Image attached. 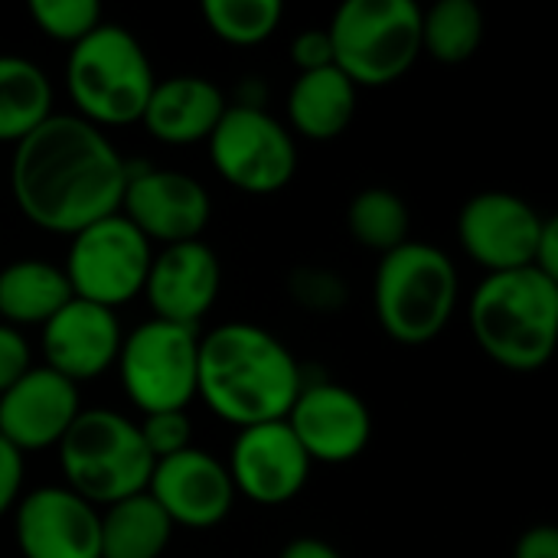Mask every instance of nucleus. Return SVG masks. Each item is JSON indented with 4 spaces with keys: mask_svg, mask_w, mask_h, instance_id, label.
<instances>
[{
    "mask_svg": "<svg viewBox=\"0 0 558 558\" xmlns=\"http://www.w3.org/2000/svg\"><path fill=\"white\" fill-rule=\"evenodd\" d=\"M128 160L114 141L78 114H49L13 147L10 190L20 213L56 235L121 213Z\"/></svg>",
    "mask_w": 558,
    "mask_h": 558,
    "instance_id": "1",
    "label": "nucleus"
},
{
    "mask_svg": "<svg viewBox=\"0 0 558 558\" xmlns=\"http://www.w3.org/2000/svg\"><path fill=\"white\" fill-rule=\"evenodd\" d=\"M304 383L294 353L258 324L229 320L199 333L196 396L235 428L288 418Z\"/></svg>",
    "mask_w": 558,
    "mask_h": 558,
    "instance_id": "2",
    "label": "nucleus"
},
{
    "mask_svg": "<svg viewBox=\"0 0 558 558\" xmlns=\"http://www.w3.org/2000/svg\"><path fill=\"white\" fill-rule=\"evenodd\" d=\"M468 324L494 363L510 373H536L556 353L558 281L536 268L487 275L471 294Z\"/></svg>",
    "mask_w": 558,
    "mask_h": 558,
    "instance_id": "3",
    "label": "nucleus"
},
{
    "mask_svg": "<svg viewBox=\"0 0 558 558\" xmlns=\"http://www.w3.org/2000/svg\"><path fill=\"white\" fill-rule=\"evenodd\" d=\"M157 85L154 65L141 39L121 23H101L65 59V92L72 114L95 128H124L141 121Z\"/></svg>",
    "mask_w": 558,
    "mask_h": 558,
    "instance_id": "4",
    "label": "nucleus"
},
{
    "mask_svg": "<svg viewBox=\"0 0 558 558\" xmlns=\"http://www.w3.org/2000/svg\"><path fill=\"white\" fill-rule=\"evenodd\" d=\"M373 301L383 330L396 343L425 347L454 314L458 268L445 248L409 239L376 265Z\"/></svg>",
    "mask_w": 558,
    "mask_h": 558,
    "instance_id": "5",
    "label": "nucleus"
},
{
    "mask_svg": "<svg viewBox=\"0 0 558 558\" xmlns=\"http://www.w3.org/2000/svg\"><path fill=\"white\" fill-rule=\"evenodd\" d=\"M56 448L65 487L92 507H111L147 490L154 458L137 422L114 409H82Z\"/></svg>",
    "mask_w": 558,
    "mask_h": 558,
    "instance_id": "6",
    "label": "nucleus"
},
{
    "mask_svg": "<svg viewBox=\"0 0 558 558\" xmlns=\"http://www.w3.org/2000/svg\"><path fill=\"white\" fill-rule=\"evenodd\" d=\"M327 33L333 65L356 88L392 85L422 56V7L415 0H347Z\"/></svg>",
    "mask_w": 558,
    "mask_h": 558,
    "instance_id": "7",
    "label": "nucleus"
},
{
    "mask_svg": "<svg viewBox=\"0 0 558 558\" xmlns=\"http://www.w3.org/2000/svg\"><path fill=\"white\" fill-rule=\"evenodd\" d=\"M114 366L124 396L144 415L186 412L196 399L199 330L150 317L121 340Z\"/></svg>",
    "mask_w": 558,
    "mask_h": 558,
    "instance_id": "8",
    "label": "nucleus"
},
{
    "mask_svg": "<svg viewBox=\"0 0 558 558\" xmlns=\"http://www.w3.org/2000/svg\"><path fill=\"white\" fill-rule=\"evenodd\" d=\"M150 258V242L121 213H114L72 235L62 275L72 288V298L118 311L144 294Z\"/></svg>",
    "mask_w": 558,
    "mask_h": 558,
    "instance_id": "9",
    "label": "nucleus"
},
{
    "mask_svg": "<svg viewBox=\"0 0 558 558\" xmlns=\"http://www.w3.org/2000/svg\"><path fill=\"white\" fill-rule=\"evenodd\" d=\"M206 144L216 173L248 196H271L298 173L294 134L268 108L229 105Z\"/></svg>",
    "mask_w": 558,
    "mask_h": 558,
    "instance_id": "10",
    "label": "nucleus"
},
{
    "mask_svg": "<svg viewBox=\"0 0 558 558\" xmlns=\"http://www.w3.org/2000/svg\"><path fill=\"white\" fill-rule=\"evenodd\" d=\"M121 216L147 239L163 245L196 242L213 216L206 186L183 173L128 160V183L121 196Z\"/></svg>",
    "mask_w": 558,
    "mask_h": 558,
    "instance_id": "11",
    "label": "nucleus"
},
{
    "mask_svg": "<svg viewBox=\"0 0 558 558\" xmlns=\"http://www.w3.org/2000/svg\"><path fill=\"white\" fill-rule=\"evenodd\" d=\"M546 219L549 216L533 209L517 193L484 190L461 206L458 239L468 258L487 268V275L533 268Z\"/></svg>",
    "mask_w": 558,
    "mask_h": 558,
    "instance_id": "12",
    "label": "nucleus"
},
{
    "mask_svg": "<svg viewBox=\"0 0 558 558\" xmlns=\"http://www.w3.org/2000/svg\"><path fill=\"white\" fill-rule=\"evenodd\" d=\"M226 468L235 497L242 494L258 507H284L307 487L314 461L294 438L291 425L281 418L239 428Z\"/></svg>",
    "mask_w": 558,
    "mask_h": 558,
    "instance_id": "13",
    "label": "nucleus"
},
{
    "mask_svg": "<svg viewBox=\"0 0 558 558\" xmlns=\"http://www.w3.org/2000/svg\"><path fill=\"white\" fill-rule=\"evenodd\" d=\"M23 558H101V513L69 487H36L13 507Z\"/></svg>",
    "mask_w": 558,
    "mask_h": 558,
    "instance_id": "14",
    "label": "nucleus"
},
{
    "mask_svg": "<svg viewBox=\"0 0 558 558\" xmlns=\"http://www.w3.org/2000/svg\"><path fill=\"white\" fill-rule=\"evenodd\" d=\"M307 451L320 464H347L360 458L373 438L369 405L340 383H304L288 418H284Z\"/></svg>",
    "mask_w": 558,
    "mask_h": 558,
    "instance_id": "15",
    "label": "nucleus"
},
{
    "mask_svg": "<svg viewBox=\"0 0 558 558\" xmlns=\"http://www.w3.org/2000/svg\"><path fill=\"white\" fill-rule=\"evenodd\" d=\"M147 494L167 513L173 530H216L219 523H226L235 504L229 468L199 448H186L173 458L154 461Z\"/></svg>",
    "mask_w": 558,
    "mask_h": 558,
    "instance_id": "16",
    "label": "nucleus"
},
{
    "mask_svg": "<svg viewBox=\"0 0 558 558\" xmlns=\"http://www.w3.org/2000/svg\"><path fill=\"white\" fill-rule=\"evenodd\" d=\"M78 412V386L46 366H33L0 392V438L20 454L46 451L65 438Z\"/></svg>",
    "mask_w": 558,
    "mask_h": 558,
    "instance_id": "17",
    "label": "nucleus"
},
{
    "mask_svg": "<svg viewBox=\"0 0 558 558\" xmlns=\"http://www.w3.org/2000/svg\"><path fill=\"white\" fill-rule=\"evenodd\" d=\"M43 366L65 376L69 383L98 379L108 373L121 350V320L114 311L72 298L43 327Z\"/></svg>",
    "mask_w": 558,
    "mask_h": 558,
    "instance_id": "18",
    "label": "nucleus"
},
{
    "mask_svg": "<svg viewBox=\"0 0 558 558\" xmlns=\"http://www.w3.org/2000/svg\"><path fill=\"white\" fill-rule=\"evenodd\" d=\"M222 288L219 255L203 242L163 245L150 258V271L144 281V298L157 320L196 327L216 304Z\"/></svg>",
    "mask_w": 558,
    "mask_h": 558,
    "instance_id": "19",
    "label": "nucleus"
},
{
    "mask_svg": "<svg viewBox=\"0 0 558 558\" xmlns=\"http://www.w3.org/2000/svg\"><path fill=\"white\" fill-rule=\"evenodd\" d=\"M226 92L206 75H170L154 85L141 114L147 134L160 144L186 147L209 141L226 114Z\"/></svg>",
    "mask_w": 558,
    "mask_h": 558,
    "instance_id": "20",
    "label": "nucleus"
},
{
    "mask_svg": "<svg viewBox=\"0 0 558 558\" xmlns=\"http://www.w3.org/2000/svg\"><path fill=\"white\" fill-rule=\"evenodd\" d=\"M284 108L291 134L307 141H333L356 114V85L337 65L298 72Z\"/></svg>",
    "mask_w": 558,
    "mask_h": 558,
    "instance_id": "21",
    "label": "nucleus"
},
{
    "mask_svg": "<svg viewBox=\"0 0 558 558\" xmlns=\"http://www.w3.org/2000/svg\"><path fill=\"white\" fill-rule=\"evenodd\" d=\"M72 301V288L62 265L46 258H16L0 268V324L43 327L62 304Z\"/></svg>",
    "mask_w": 558,
    "mask_h": 558,
    "instance_id": "22",
    "label": "nucleus"
},
{
    "mask_svg": "<svg viewBox=\"0 0 558 558\" xmlns=\"http://www.w3.org/2000/svg\"><path fill=\"white\" fill-rule=\"evenodd\" d=\"M52 114V82L26 56L0 52V144H20Z\"/></svg>",
    "mask_w": 558,
    "mask_h": 558,
    "instance_id": "23",
    "label": "nucleus"
},
{
    "mask_svg": "<svg viewBox=\"0 0 558 558\" xmlns=\"http://www.w3.org/2000/svg\"><path fill=\"white\" fill-rule=\"evenodd\" d=\"M170 539L173 523L147 490L105 507L101 513V558H160Z\"/></svg>",
    "mask_w": 558,
    "mask_h": 558,
    "instance_id": "24",
    "label": "nucleus"
},
{
    "mask_svg": "<svg viewBox=\"0 0 558 558\" xmlns=\"http://www.w3.org/2000/svg\"><path fill=\"white\" fill-rule=\"evenodd\" d=\"M484 10L474 0H438L422 10V52L445 65L468 62L484 43Z\"/></svg>",
    "mask_w": 558,
    "mask_h": 558,
    "instance_id": "25",
    "label": "nucleus"
},
{
    "mask_svg": "<svg viewBox=\"0 0 558 558\" xmlns=\"http://www.w3.org/2000/svg\"><path fill=\"white\" fill-rule=\"evenodd\" d=\"M347 226H350V235L363 248L389 255L392 248L409 242L412 216L399 193H392L386 186H366L350 199Z\"/></svg>",
    "mask_w": 558,
    "mask_h": 558,
    "instance_id": "26",
    "label": "nucleus"
},
{
    "mask_svg": "<svg viewBox=\"0 0 558 558\" xmlns=\"http://www.w3.org/2000/svg\"><path fill=\"white\" fill-rule=\"evenodd\" d=\"M203 20L229 46H258L284 20L281 0H206Z\"/></svg>",
    "mask_w": 558,
    "mask_h": 558,
    "instance_id": "27",
    "label": "nucleus"
},
{
    "mask_svg": "<svg viewBox=\"0 0 558 558\" xmlns=\"http://www.w3.org/2000/svg\"><path fill=\"white\" fill-rule=\"evenodd\" d=\"M26 13L39 33L69 46L82 43L92 29L105 23V10L98 0H29Z\"/></svg>",
    "mask_w": 558,
    "mask_h": 558,
    "instance_id": "28",
    "label": "nucleus"
},
{
    "mask_svg": "<svg viewBox=\"0 0 558 558\" xmlns=\"http://www.w3.org/2000/svg\"><path fill=\"white\" fill-rule=\"evenodd\" d=\"M288 294L294 304H301L311 314H337L350 301L347 281L333 268L320 265H301L288 275Z\"/></svg>",
    "mask_w": 558,
    "mask_h": 558,
    "instance_id": "29",
    "label": "nucleus"
},
{
    "mask_svg": "<svg viewBox=\"0 0 558 558\" xmlns=\"http://www.w3.org/2000/svg\"><path fill=\"white\" fill-rule=\"evenodd\" d=\"M137 432L154 461H163L193 448V422L186 412H150L137 422Z\"/></svg>",
    "mask_w": 558,
    "mask_h": 558,
    "instance_id": "30",
    "label": "nucleus"
},
{
    "mask_svg": "<svg viewBox=\"0 0 558 558\" xmlns=\"http://www.w3.org/2000/svg\"><path fill=\"white\" fill-rule=\"evenodd\" d=\"M29 369H33V350L26 337L16 327L0 324V392H7Z\"/></svg>",
    "mask_w": 558,
    "mask_h": 558,
    "instance_id": "31",
    "label": "nucleus"
},
{
    "mask_svg": "<svg viewBox=\"0 0 558 558\" xmlns=\"http://www.w3.org/2000/svg\"><path fill=\"white\" fill-rule=\"evenodd\" d=\"M291 62L298 65V72H314V69H327L333 65V43L327 26H314V29H301L291 39Z\"/></svg>",
    "mask_w": 558,
    "mask_h": 558,
    "instance_id": "32",
    "label": "nucleus"
},
{
    "mask_svg": "<svg viewBox=\"0 0 558 558\" xmlns=\"http://www.w3.org/2000/svg\"><path fill=\"white\" fill-rule=\"evenodd\" d=\"M23 454L0 438V520L16 507L23 497Z\"/></svg>",
    "mask_w": 558,
    "mask_h": 558,
    "instance_id": "33",
    "label": "nucleus"
},
{
    "mask_svg": "<svg viewBox=\"0 0 558 558\" xmlns=\"http://www.w3.org/2000/svg\"><path fill=\"white\" fill-rule=\"evenodd\" d=\"M513 558H558V533L553 526H533L520 536Z\"/></svg>",
    "mask_w": 558,
    "mask_h": 558,
    "instance_id": "34",
    "label": "nucleus"
},
{
    "mask_svg": "<svg viewBox=\"0 0 558 558\" xmlns=\"http://www.w3.org/2000/svg\"><path fill=\"white\" fill-rule=\"evenodd\" d=\"M533 268L543 271L546 278L558 281V222L553 216L546 219V229L539 235V245H536V255H533Z\"/></svg>",
    "mask_w": 558,
    "mask_h": 558,
    "instance_id": "35",
    "label": "nucleus"
},
{
    "mask_svg": "<svg viewBox=\"0 0 558 558\" xmlns=\"http://www.w3.org/2000/svg\"><path fill=\"white\" fill-rule=\"evenodd\" d=\"M278 558H343L330 543H324V539H317V536H298V539H291L284 549H281V556Z\"/></svg>",
    "mask_w": 558,
    "mask_h": 558,
    "instance_id": "36",
    "label": "nucleus"
},
{
    "mask_svg": "<svg viewBox=\"0 0 558 558\" xmlns=\"http://www.w3.org/2000/svg\"><path fill=\"white\" fill-rule=\"evenodd\" d=\"M265 82L262 78H255V75H248V78H242L239 82V88H235V101L232 105H239V108H265Z\"/></svg>",
    "mask_w": 558,
    "mask_h": 558,
    "instance_id": "37",
    "label": "nucleus"
}]
</instances>
